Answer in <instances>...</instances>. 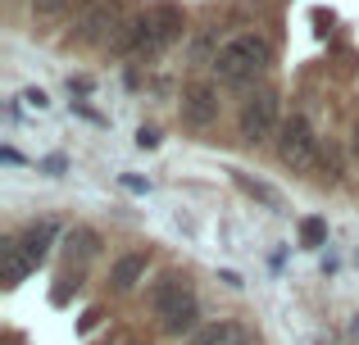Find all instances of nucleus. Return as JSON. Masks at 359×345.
I'll list each match as a JSON object with an SVG mask.
<instances>
[{"label": "nucleus", "instance_id": "obj_1", "mask_svg": "<svg viewBox=\"0 0 359 345\" xmlns=\"http://www.w3.org/2000/svg\"><path fill=\"white\" fill-rule=\"evenodd\" d=\"M269 64H273V45H269V36H259V32H237V36H228V41L214 50V59H210V69L219 73V82L223 87H255V82L269 73Z\"/></svg>", "mask_w": 359, "mask_h": 345}, {"label": "nucleus", "instance_id": "obj_4", "mask_svg": "<svg viewBox=\"0 0 359 345\" xmlns=\"http://www.w3.org/2000/svg\"><path fill=\"white\" fill-rule=\"evenodd\" d=\"M278 160L287 164V169H296V173H309V169H314V160H318V136H314V127H309L305 114L282 118V127H278Z\"/></svg>", "mask_w": 359, "mask_h": 345}, {"label": "nucleus", "instance_id": "obj_20", "mask_svg": "<svg viewBox=\"0 0 359 345\" xmlns=\"http://www.w3.org/2000/svg\"><path fill=\"white\" fill-rule=\"evenodd\" d=\"M41 169H46V173H64V160H60V155H50V160H46Z\"/></svg>", "mask_w": 359, "mask_h": 345}, {"label": "nucleus", "instance_id": "obj_6", "mask_svg": "<svg viewBox=\"0 0 359 345\" xmlns=\"http://www.w3.org/2000/svg\"><path fill=\"white\" fill-rule=\"evenodd\" d=\"M109 27H123V18H118V0H82V14H78V23H73V36L78 41H100V36H114Z\"/></svg>", "mask_w": 359, "mask_h": 345}, {"label": "nucleus", "instance_id": "obj_15", "mask_svg": "<svg viewBox=\"0 0 359 345\" xmlns=\"http://www.w3.org/2000/svg\"><path fill=\"white\" fill-rule=\"evenodd\" d=\"M137 146H141V150H155V146H159V132H155V127H141V132H137Z\"/></svg>", "mask_w": 359, "mask_h": 345}, {"label": "nucleus", "instance_id": "obj_22", "mask_svg": "<svg viewBox=\"0 0 359 345\" xmlns=\"http://www.w3.org/2000/svg\"><path fill=\"white\" fill-rule=\"evenodd\" d=\"M351 332H355V337H359V318H355V323H351Z\"/></svg>", "mask_w": 359, "mask_h": 345}, {"label": "nucleus", "instance_id": "obj_7", "mask_svg": "<svg viewBox=\"0 0 359 345\" xmlns=\"http://www.w3.org/2000/svg\"><path fill=\"white\" fill-rule=\"evenodd\" d=\"M182 123L196 127V132H205V127L219 123V91H214L210 82L182 87Z\"/></svg>", "mask_w": 359, "mask_h": 345}, {"label": "nucleus", "instance_id": "obj_19", "mask_svg": "<svg viewBox=\"0 0 359 345\" xmlns=\"http://www.w3.org/2000/svg\"><path fill=\"white\" fill-rule=\"evenodd\" d=\"M69 91H78V96H87V91H91V78H69Z\"/></svg>", "mask_w": 359, "mask_h": 345}, {"label": "nucleus", "instance_id": "obj_14", "mask_svg": "<svg viewBox=\"0 0 359 345\" xmlns=\"http://www.w3.org/2000/svg\"><path fill=\"white\" fill-rule=\"evenodd\" d=\"M300 246H305V250H318V246H327V218H318V213L300 218Z\"/></svg>", "mask_w": 359, "mask_h": 345}, {"label": "nucleus", "instance_id": "obj_9", "mask_svg": "<svg viewBox=\"0 0 359 345\" xmlns=\"http://www.w3.org/2000/svg\"><path fill=\"white\" fill-rule=\"evenodd\" d=\"M60 237V223L55 218H41V223H32V227L18 237V246H23V255L32 259V264H41L46 255H50V241Z\"/></svg>", "mask_w": 359, "mask_h": 345}, {"label": "nucleus", "instance_id": "obj_12", "mask_svg": "<svg viewBox=\"0 0 359 345\" xmlns=\"http://www.w3.org/2000/svg\"><path fill=\"white\" fill-rule=\"evenodd\" d=\"M232 182H237L245 195H255L259 204H269V209H282V195L273 191L269 182H259V177H250V173H241V169H232Z\"/></svg>", "mask_w": 359, "mask_h": 345}, {"label": "nucleus", "instance_id": "obj_8", "mask_svg": "<svg viewBox=\"0 0 359 345\" xmlns=\"http://www.w3.org/2000/svg\"><path fill=\"white\" fill-rule=\"evenodd\" d=\"M191 345H255V337L237 318H219V323H205V328L191 337Z\"/></svg>", "mask_w": 359, "mask_h": 345}, {"label": "nucleus", "instance_id": "obj_18", "mask_svg": "<svg viewBox=\"0 0 359 345\" xmlns=\"http://www.w3.org/2000/svg\"><path fill=\"white\" fill-rule=\"evenodd\" d=\"M123 186H128V191H137V195H146V191H150V182H141V177H132V173L123 177Z\"/></svg>", "mask_w": 359, "mask_h": 345}, {"label": "nucleus", "instance_id": "obj_17", "mask_svg": "<svg viewBox=\"0 0 359 345\" xmlns=\"http://www.w3.org/2000/svg\"><path fill=\"white\" fill-rule=\"evenodd\" d=\"M23 100H27V105H32V109H46V105H50V100H46V91H41V87L23 91Z\"/></svg>", "mask_w": 359, "mask_h": 345}, {"label": "nucleus", "instance_id": "obj_2", "mask_svg": "<svg viewBox=\"0 0 359 345\" xmlns=\"http://www.w3.org/2000/svg\"><path fill=\"white\" fill-rule=\"evenodd\" d=\"M177 36H182V9L155 5V9H146V14L128 18L109 45H114L118 55H159V50H168Z\"/></svg>", "mask_w": 359, "mask_h": 345}, {"label": "nucleus", "instance_id": "obj_21", "mask_svg": "<svg viewBox=\"0 0 359 345\" xmlns=\"http://www.w3.org/2000/svg\"><path fill=\"white\" fill-rule=\"evenodd\" d=\"M351 146H355V155H359V127H355V141H351Z\"/></svg>", "mask_w": 359, "mask_h": 345}, {"label": "nucleus", "instance_id": "obj_3", "mask_svg": "<svg viewBox=\"0 0 359 345\" xmlns=\"http://www.w3.org/2000/svg\"><path fill=\"white\" fill-rule=\"evenodd\" d=\"M146 304L155 309V318H159V328L168 332V337H196V318H201V304H196V291H191V282H187L182 273H164V277H155L150 282V291H146Z\"/></svg>", "mask_w": 359, "mask_h": 345}, {"label": "nucleus", "instance_id": "obj_13", "mask_svg": "<svg viewBox=\"0 0 359 345\" xmlns=\"http://www.w3.org/2000/svg\"><path fill=\"white\" fill-rule=\"evenodd\" d=\"M69 255H73V259H91V255H100V232H91V227L69 232Z\"/></svg>", "mask_w": 359, "mask_h": 345}, {"label": "nucleus", "instance_id": "obj_10", "mask_svg": "<svg viewBox=\"0 0 359 345\" xmlns=\"http://www.w3.org/2000/svg\"><path fill=\"white\" fill-rule=\"evenodd\" d=\"M146 264H150V259L141 255V250H132V255L114 259V268H109V282H114V291H132V286L146 277Z\"/></svg>", "mask_w": 359, "mask_h": 345}, {"label": "nucleus", "instance_id": "obj_5", "mask_svg": "<svg viewBox=\"0 0 359 345\" xmlns=\"http://www.w3.org/2000/svg\"><path fill=\"white\" fill-rule=\"evenodd\" d=\"M237 127H241V141H250V146L269 141V136L282 127L278 123V91H250L245 105H241V114H237Z\"/></svg>", "mask_w": 359, "mask_h": 345}, {"label": "nucleus", "instance_id": "obj_11", "mask_svg": "<svg viewBox=\"0 0 359 345\" xmlns=\"http://www.w3.org/2000/svg\"><path fill=\"white\" fill-rule=\"evenodd\" d=\"M0 273H5V286H18L27 273H32V259L23 255L18 241H0Z\"/></svg>", "mask_w": 359, "mask_h": 345}, {"label": "nucleus", "instance_id": "obj_16", "mask_svg": "<svg viewBox=\"0 0 359 345\" xmlns=\"http://www.w3.org/2000/svg\"><path fill=\"white\" fill-rule=\"evenodd\" d=\"M69 0H36V14H64Z\"/></svg>", "mask_w": 359, "mask_h": 345}]
</instances>
